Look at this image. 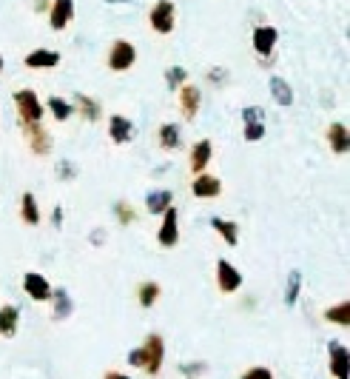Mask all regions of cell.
I'll list each match as a JSON object with an SVG mask.
<instances>
[{
	"label": "cell",
	"mask_w": 350,
	"mask_h": 379,
	"mask_svg": "<svg viewBox=\"0 0 350 379\" xmlns=\"http://www.w3.org/2000/svg\"><path fill=\"white\" fill-rule=\"evenodd\" d=\"M14 108H17V123H40L46 115V106L40 97H37L34 89H17L14 91Z\"/></svg>",
	"instance_id": "cell-1"
},
{
	"label": "cell",
	"mask_w": 350,
	"mask_h": 379,
	"mask_svg": "<svg viewBox=\"0 0 350 379\" xmlns=\"http://www.w3.org/2000/svg\"><path fill=\"white\" fill-rule=\"evenodd\" d=\"M143 348V371L148 376H157L163 371V359H165V343L160 334H148L145 343L140 345Z\"/></svg>",
	"instance_id": "cell-2"
},
{
	"label": "cell",
	"mask_w": 350,
	"mask_h": 379,
	"mask_svg": "<svg viewBox=\"0 0 350 379\" xmlns=\"http://www.w3.org/2000/svg\"><path fill=\"white\" fill-rule=\"evenodd\" d=\"M148 23L157 34H171L174 26H177V6L171 0H157L148 12Z\"/></svg>",
	"instance_id": "cell-3"
},
{
	"label": "cell",
	"mask_w": 350,
	"mask_h": 379,
	"mask_svg": "<svg viewBox=\"0 0 350 379\" xmlns=\"http://www.w3.org/2000/svg\"><path fill=\"white\" fill-rule=\"evenodd\" d=\"M327 368L334 379H350V351L339 339L327 343Z\"/></svg>",
	"instance_id": "cell-4"
},
{
	"label": "cell",
	"mask_w": 350,
	"mask_h": 379,
	"mask_svg": "<svg viewBox=\"0 0 350 379\" xmlns=\"http://www.w3.org/2000/svg\"><path fill=\"white\" fill-rule=\"evenodd\" d=\"M137 63V46L131 41H114L108 49V69L111 71H128Z\"/></svg>",
	"instance_id": "cell-5"
},
{
	"label": "cell",
	"mask_w": 350,
	"mask_h": 379,
	"mask_svg": "<svg viewBox=\"0 0 350 379\" xmlns=\"http://www.w3.org/2000/svg\"><path fill=\"white\" fill-rule=\"evenodd\" d=\"M21 128H23V140H26V146H29V151L32 154H37V157H46L49 151H51V135L43 128V123H21Z\"/></svg>",
	"instance_id": "cell-6"
},
{
	"label": "cell",
	"mask_w": 350,
	"mask_h": 379,
	"mask_svg": "<svg viewBox=\"0 0 350 379\" xmlns=\"http://www.w3.org/2000/svg\"><path fill=\"white\" fill-rule=\"evenodd\" d=\"M250 43H254V51L259 54V58H274V49L279 43V29L268 26V23H259V26H254Z\"/></svg>",
	"instance_id": "cell-7"
},
{
	"label": "cell",
	"mask_w": 350,
	"mask_h": 379,
	"mask_svg": "<svg viewBox=\"0 0 350 379\" xmlns=\"http://www.w3.org/2000/svg\"><path fill=\"white\" fill-rule=\"evenodd\" d=\"M217 288L222 294H237L242 288V271L231 260H217Z\"/></svg>",
	"instance_id": "cell-8"
},
{
	"label": "cell",
	"mask_w": 350,
	"mask_h": 379,
	"mask_svg": "<svg viewBox=\"0 0 350 379\" xmlns=\"http://www.w3.org/2000/svg\"><path fill=\"white\" fill-rule=\"evenodd\" d=\"M157 242L163 249H174L180 242V214H177V205H171L163 211V225L157 231Z\"/></svg>",
	"instance_id": "cell-9"
},
{
	"label": "cell",
	"mask_w": 350,
	"mask_h": 379,
	"mask_svg": "<svg viewBox=\"0 0 350 379\" xmlns=\"http://www.w3.org/2000/svg\"><path fill=\"white\" fill-rule=\"evenodd\" d=\"M191 194L197 200H217L222 194V180L217 174H197L191 183Z\"/></svg>",
	"instance_id": "cell-10"
},
{
	"label": "cell",
	"mask_w": 350,
	"mask_h": 379,
	"mask_svg": "<svg viewBox=\"0 0 350 379\" xmlns=\"http://www.w3.org/2000/svg\"><path fill=\"white\" fill-rule=\"evenodd\" d=\"M74 21V0H51L49 3V26L51 32H63Z\"/></svg>",
	"instance_id": "cell-11"
},
{
	"label": "cell",
	"mask_w": 350,
	"mask_h": 379,
	"mask_svg": "<svg viewBox=\"0 0 350 379\" xmlns=\"http://www.w3.org/2000/svg\"><path fill=\"white\" fill-rule=\"evenodd\" d=\"M23 291L34 302H49L51 299V282L43 274L29 271V274H23Z\"/></svg>",
	"instance_id": "cell-12"
},
{
	"label": "cell",
	"mask_w": 350,
	"mask_h": 379,
	"mask_svg": "<svg viewBox=\"0 0 350 379\" xmlns=\"http://www.w3.org/2000/svg\"><path fill=\"white\" fill-rule=\"evenodd\" d=\"M211 157H213V143L208 137H202V140L194 143L191 151H188V168L194 174H202L208 168V163H211Z\"/></svg>",
	"instance_id": "cell-13"
},
{
	"label": "cell",
	"mask_w": 350,
	"mask_h": 379,
	"mask_svg": "<svg viewBox=\"0 0 350 379\" xmlns=\"http://www.w3.org/2000/svg\"><path fill=\"white\" fill-rule=\"evenodd\" d=\"M200 103H202V91L197 86H194V83L180 86V115L185 120H194L200 115Z\"/></svg>",
	"instance_id": "cell-14"
},
{
	"label": "cell",
	"mask_w": 350,
	"mask_h": 379,
	"mask_svg": "<svg viewBox=\"0 0 350 379\" xmlns=\"http://www.w3.org/2000/svg\"><path fill=\"white\" fill-rule=\"evenodd\" d=\"M108 137L114 146H126L134 140V123L123 115H111L108 117Z\"/></svg>",
	"instance_id": "cell-15"
},
{
	"label": "cell",
	"mask_w": 350,
	"mask_h": 379,
	"mask_svg": "<svg viewBox=\"0 0 350 379\" xmlns=\"http://www.w3.org/2000/svg\"><path fill=\"white\" fill-rule=\"evenodd\" d=\"M327 146L339 157H345L347 151H350V135H347V126L345 123H330L327 126Z\"/></svg>",
	"instance_id": "cell-16"
},
{
	"label": "cell",
	"mask_w": 350,
	"mask_h": 379,
	"mask_svg": "<svg viewBox=\"0 0 350 379\" xmlns=\"http://www.w3.org/2000/svg\"><path fill=\"white\" fill-rule=\"evenodd\" d=\"M23 63H26V69H54V66H60V51L34 49V51H29L23 58Z\"/></svg>",
	"instance_id": "cell-17"
},
{
	"label": "cell",
	"mask_w": 350,
	"mask_h": 379,
	"mask_svg": "<svg viewBox=\"0 0 350 379\" xmlns=\"http://www.w3.org/2000/svg\"><path fill=\"white\" fill-rule=\"evenodd\" d=\"M21 328V308L6 302V306H0V336L3 339H12Z\"/></svg>",
	"instance_id": "cell-18"
},
{
	"label": "cell",
	"mask_w": 350,
	"mask_h": 379,
	"mask_svg": "<svg viewBox=\"0 0 350 379\" xmlns=\"http://www.w3.org/2000/svg\"><path fill=\"white\" fill-rule=\"evenodd\" d=\"M51 319H69L71 317V311H74V302H71V297H69V291L66 288H51Z\"/></svg>",
	"instance_id": "cell-19"
},
{
	"label": "cell",
	"mask_w": 350,
	"mask_h": 379,
	"mask_svg": "<svg viewBox=\"0 0 350 379\" xmlns=\"http://www.w3.org/2000/svg\"><path fill=\"white\" fill-rule=\"evenodd\" d=\"M211 229L225 240V245H231V249H237V242H240V222H237V220L211 217Z\"/></svg>",
	"instance_id": "cell-20"
},
{
	"label": "cell",
	"mask_w": 350,
	"mask_h": 379,
	"mask_svg": "<svg viewBox=\"0 0 350 379\" xmlns=\"http://www.w3.org/2000/svg\"><path fill=\"white\" fill-rule=\"evenodd\" d=\"M74 111L80 115L86 123H97L103 117V106L97 103L94 97H89V94H77L74 97Z\"/></svg>",
	"instance_id": "cell-21"
},
{
	"label": "cell",
	"mask_w": 350,
	"mask_h": 379,
	"mask_svg": "<svg viewBox=\"0 0 350 379\" xmlns=\"http://www.w3.org/2000/svg\"><path fill=\"white\" fill-rule=\"evenodd\" d=\"M268 86H270V94H274L277 106H282V108H290V106H294V89H290V83H288L285 78L274 74V78L268 80Z\"/></svg>",
	"instance_id": "cell-22"
},
{
	"label": "cell",
	"mask_w": 350,
	"mask_h": 379,
	"mask_svg": "<svg viewBox=\"0 0 350 379\" xmlns=\"http://www.w3.org/2000/svg\"><path fill=\"white\" fill-rule=\"evenodd\" d=\"M157 135H160V148L163 151H177L183 146V128L177 123H163Z\"/></svg>",
	"instance_id": "cell-23"
},
{
	"label": "cell",
	"mask_w": 350,
	"mask_h": 379,
	"mask_svg": "<svg viewBox=\"0 0 350 379\" xmlns=\"http://www.w3.org/2000/svg\"><path fill=\"white\" fill-rule=\"evenodd\" d=\"M160 294H163V288H160V282H157V279H143L140 286H137V302H140L143 308L157 306Z\"/></svg>",
	"instance_id": "cell-24"
},
{
	"label": "cell",
	"mask_w": 350,
	"mask_h": 379,
	"mask_svg": "<svg viewBox=\"0 0 350 379\" xmlns=\"http://www.w3.org/2000/svg\"><path fill=\"white\" fill-rule=\"evenodd\" d=\"M21 220L26 222V225H40V205H37V197L32 194V192H23V197H21Z\"/></svg>",
	"instance_id": "cell-25"
},
{
	"label": "cell",
	"mask_w": 350,
	"mask_h": 379,
	"mask_svg": "<svg viewBox=\"0 0 350 379\" xmlns=\"http://www.w3.org/2000/svg\"><path fill=\"white\" fill-rule=\"evenodd\" d=\"M171 205H174V192H168V188H157V192H151L145 197V208L151 214H163Z\"/></svg>",
	"instance_id": "cell-26"
},
{
	"label": "cell",
	"mask_w": 350,
	"mask_h": 379,
	"mask_svg": "<svg viewBox=\"0 0 350 379\" xmlns=\"http://www.w3.org/2000/svg\"><path fill=\"white\" fill-rule=\"evenodd\" d=\"M43 106H46V111H51V117H54L57 123H66V120L74 115V106H71L66 97H57V94H54V97H49Z\"/></svg>",
	"instance_id": "cell-27"
},
{
	"label": "cell",
	"mask_w": 350,
	"mask_h": 379,
	"mask_svg": "<svg viewBox=\"0 0 350 379\" xmlns=\"http://www.w3.org/2000/svg\"><path fill=\"white\" fill-rule=\"evenodd\" d=\"M299 294H302V271L294 268V271L288 274V282H285V306L294 308L296 302H299Z\"/></svg>",
	"instance_id": "cell-28"
},
{
	"label": "cell",
	"mask_w": 350,
	"mask_h": 379,
	"mask_svg": "<svg viewBox=\"0 0 350 379\" xmlns=\"http://www.w3.org/2000/svg\"><path fill=\"white\" fill-rule=\"evenodd\" d=\"M325 322H334V325L347 328L350 325V302L345 299V302H339V306H330L325 311Z\"/></svg>",
	"instance_id": "cell-29"
},
{
	"label": "cell",
	"mask_w": 350,
	"mask_h": 379,
	"mask_svg": "<svg viewBox=\"0 0 350 379\" xmlns=\"http://www.w3.org/2000/svg\"><path fill=\"white\" fill-rule=\"evenodd\" d=\"M245 128H242V137L248 143H259L265 137V117H254V120H242Z\"/></svg>",
	"instance_id": "cell-30"
},
{
	"label": "cell",
	"mask_w": 350,
	"mask_h": 379,
	"mask_svg": "<svg viewBox=\"0 0 350 379\" xmlns=\"http://www.w3.org/2000/svg\"><path fill=\"white\" fill-rule=\"evenodd\" d=\"M163 78H165V86L174 91V89H180V86L188 83V69L185 66H168Z\"/></svg>",
	"instance_id": "cell-31"
},
{
	"label": "cell",
	"mask_w": 350,
	"mask_h": 379,
	"mask_svg": "<svg viewBox=\"0 0 350 379\" xmlns=\"http://www.w3.org/2000/svg\"><path fill=\"white\" fill-rule=\"evenodd\" d=\"M114 217L120 225H131L134 220H137V208H134L131 203H126V200H117L114 203Z\"/></svg>",
	"instance_id": "cell-32"
},
{
	"label": "cell",
	"mask_w": 350,
	"mask_h": 379,
	"mask_svg": "<svg viewBox=\"0 0 350 379\" xmlns=\"http://www.w3.org/2000/svg\"><path fill=\"white\" fill-rule=\"evenodd\" d=\"M240 379H274V371L265 368V365H254L240 374Z\"/></svg>",
	"instance_id": "cell-33"
},
{
	"label": "cell",
	"mask_w": 350,
	"mask_h": 379,
	"mask_svg": "<svg viewBox=\"0 0 350 379\" xmlns=\"http://www.w3.org/2000/svg\"><path fill=\"white\" fill-rule=\"evenodd\" d=\"M205 371H208L205 363H183V365H180V374L188 376V379H197V376L205 374Z\"/></svg>",
	"instance_id": "cell-34"
},
{
	"label": "cell",
	"mask_w": 350,
	"mask_h": 379,
	"mask_svg": "<svg viewBox=\"0 0 350 379\" xmlns=\"http://www.w3.org/2000/svg\"><path fill=\"white\" fill-rule=\"evenodd\" d=\"M57 177H60V180H74L77 177V165L71 160H60V163H57Z\"/></svg>",
	"instance_id": "cell-35"
},
{
	"label": "cell",
	"mask_w": 350,
	"mask_h": 379,
	"mask_svg": "<svg viewBox=\"0 0 350 379\" xmlns=\"http://www.w3.org/2000/svg\"><path fill=\"white\" fill-rule=\"evenodd\" d=\"M205 78H208V83L220 86V83L228 78V71H225V69H220V66H213V69H208V74H205Z\"/></svg>",
	"instance_id": "cell-36"
},
{
	"label": "cell",
	"mask_w": 350,
	"mask_h": 379,
	"mask_svg": "<svg viewBox=\"0 0 350 379\" xmlns=\"http://www.w3.org/2000/svg\"><path fill=\"white\" fill-rule=\"evenodd\" d=\"M128 365L143 368V348H131V351H128Z\"/></svg>",
	"instance_id": "cell-37"
},
{
	"label": "cell",
	"mask_w": 350,
	"mask_h": 379,
	"mask_svg": "<svg viewBox=\"0 0 350 379\" xmlns=\"http://www.w3.org/2000/svg\"><path fill=\"white\" fill-rule=\"evenodd\" d=\"M106 237H108V234H106V229H94V231H91V245H103V242H106Z\"/></svg>",
	"instance_id": "cell-38"
},
{
	"label": "cell",
	"mask_w": 350,
	"mask_h": 379,
	"mask_svg": "<svg viewBox=\"0 0 350 379\" xmlns=\"http://www.w3.org/2000/svg\"><path fill=\"white\" fill-rule=\"evenodd\" d=\"M51 225H54V229H60V225H63V208H60V205H54V211H51Z\"/></svg>",
	"instance_id": "cell-39"
},
{
	"label": "cell",
	"mask_w": 350,
	"mask_h": 379,
	"mask_svg": "<svg viewBox=\"0 0 350 379\" xmlns=\"http://www.w3.org/2000/svg\"><path fill=\"white\" fill-rule=\"evenodd\" d=\"M103 379H131V376H128V374H120V371H106Z\"/></svg>",
	"instance_id": "cell-40"
},
{
	"label": "cell",
	"mask_w": 350,
	"mask_h": 379,
	"mask_svg": "<svg viewBox=\"0 0 350 379\" xmlns=\"http://www.w3.org/2000/svg\"><path fill=\"white\" fill-rule=\"evenodd\" d=\"M49 3L51 0H34V12H49Z\"/></svg>",
	"instance_id": "cell-41"
},
{
	"label": "cell",
	"mask_w": 350,
	"mask_h": 379,
	"mask_svg": "<svg viewBox=\"0 0 350 379\" xmlns=\"http://www.w3.org/2000/svg\"><path fill=\"white\" fill-rule=\"evenodd\" d=\"M108 3H131V0H108Z\"/></svg>",
	"instance_id": "cell-42"
},
{
	"label": "cell",
	"mask_w": 350,
	"mask_h": 379,
	"mask_svg": "<svg viewBox=\"0 0 350 379\" xmlns=\"http://www.w3.org/2000/svg\"><path fill=\"white\" fill-rule=\"evenodd\" d=\"M0 71H3V54H0Z\"/></svg>",
	"instance_id": "cell-43"
}]
</instances>
